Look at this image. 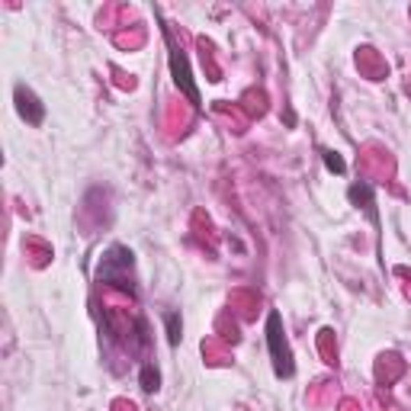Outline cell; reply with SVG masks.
Segmentation results:
<instances>
[{
  "mask_svg": "<svg viewBox=\"0 0 411 411\" xmlns=\"http://www.w3.org/2000/svg\"><path fill=\"white\" fill-rule=\"evenodd\" d=\"M100 280L110 286H119V289H129L132 293V254L126 247H110L100 261Z\"/></svg>",
  "mask_w": 411,
  "mask_h": 411,
  "instance_id": "6da1fadb",
  "label": "cell"
},
{
  "mask_svg": "<svg viewBox=\"0 0 411 411\" xmlns=\"http://www.w3.org/2000/svg\"><path fill=\"white\" fill-rule=\"evenodd\" d=\"M267 347L270 356H273L277 376H293V354H289V344L283 338V318H280L277 308L267 315Z\"/></svg>",
  "mask_w": 411,
  "mask_h": 411,
  "instance_id": "7a4b0ae2",
  "label": "cell"
},
{
  "mask_svg": "<svg viewBox=\"0 0 411 411\" xmlns=\"http://www.w3.org/2000/svg\"><path fill=\"white\" fill-rule=\"evenodd\" d=\"M164 39H167V48H171V71H174L177 87H180L183 94L190 96V103L199 110V90H196V84H193V78H190V62H187V55H183L180 48H177V42H174V36H171V29H164Z\"/></svg>",
  "mask_w": 411,
  "mask_h": 411,
  "instance_id": "3957f363",
  "label": "cell"
},
{
  "mask_svg": "<svg viewBox=\"0 0 411 411\" xmlns=\"http://www.w3.org/2000/svg\"><path fill=\"white\" fill-rule=\"evenodd\" d=\"M167 340L171 344H177L180 340V318H177V312H167Z\"/></svg>",
  "mask_w": 411,
  "mask_h": 411,
  "instance_id": "277c9868",
  "label": "cell"
},
{
  "mask_svg": "<svg viewBox=\"0 0 411 411\" xmlns=\"http://www.w3.org/2000/svg\"><path fill=\"white\" fill-rule=\"evenodd\" d=\"M142 389L145 392H154V389H158V373L151 370V366H145L142 370Z\"/></svg>",
  "mask_w": 411,
  "mask_h": 411,
  "instance_id": "5b68a950",
  "label": "cell"
},
{
  "mask_svg": "<svg viewBox=\"0 0 411 411\" xmlns=\"http://www.w3.org/2000/svg\"><path fill=\"white\" fill-rule=\"evenodd\" d=\"M324 161H328V167H331V171L344 174V161H340V158H334V151H324Z\"/></svg>",
  "mask_w": 411,
  "mask_h": 411,
  "instance_id": "8992f818",
  "label": "cell"
}]
</instances>
